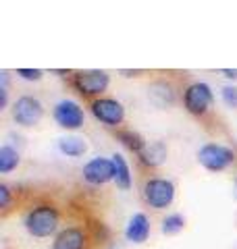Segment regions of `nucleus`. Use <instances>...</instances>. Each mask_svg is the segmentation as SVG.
<instances>
[{
    "mask_svg": "<svg viewBox=\"0 0 237 249\" xmlns=\"http://www.w3.org/2000/svg\"><path fill=\"white\" fill-rule=\"evenodd\" d=\"M108 73L104 71H77L73 73L75 89L85 98H102V93L108 88Z\"/></svg>",
    "mask_w": 237,
    "mask_h": 249,
    "instance_id": "4",
    "label": "nucleus"
},
{
    "mask_svg": "<svg viewBox=\"0 0 237 249\" xmlns=\"http://www.w3.org/2000/svg\"><path fill=\"white\" fill-rule=\"evenodd\" d=\"M19 164V154L17 150H13L11 145H2L0 147V173L6 175L13 168H17Z\"/></svg>",
    "mask_w": 237,
    "mask_h": 249,
    "instance_id": "16",
    "label": "nucleus"
},
{
    "mask_svg": "<svg viewBox=\"0 0 237 249\" xmlns=\"http://www.w3.org/2000/svg\"><path fill=\"white\" fill-rule=\"evenodd\" d=\"M198 160H200V164L204 168L212 170V173H218V170H225L227 166L233 164L235 154L233 150H229V147L220 143H206L198 152Z\"/></svg>",
    "mask_w": 237,
    "mask_h": 249,
    "instance_id": "5",
    "label": "nucleus"
},
{
    "mask_svg": "<svg viewBox=\"0 0 237 249\" xmlns=\"http://www.w3.org/2000/svg\"><path fill=\"white\" fill-rule=\"evenodd\" d=\"M44 106L34 96H21L17 102L13 104V119L21 127H34L42 121Z\"/></svg>",
    "mask_w": 237,
    "mask_h": 249,
    "instance_id": "7",
    "label": "nucleus"
},
{
    "mask_svg": "<svg viewBox=\"0 0 237 249\" xmlns=\"http://www.w3.org/2000/svg\"><path fill=\"white\" fill-rule=\"evenodd\" d=\"M138 158H139V162H141L144 166L154 168V166L160 164V162H162L164 158H167V147H164V143H162V142L150 143V145H146V147H144V152L138 154Z\"/></svg>",
    "mask_w": 237,
    "mask_h": 249,
    "instance_id": "12",
    "label": "nucleus"
},
{
    "mask_svg": "<svg viewBox=\"0 0 237 249\" xmlns=\"http://www.w3.org/2000/svg\"><path fill=\"white\" fill-rule=\"evenodd\" d=\"M9 199H11V191L6 185H0V208H2V212L9 210Z\"/></svg>",
    "mask_w": 237,
    "mask_h": 249,
    "instance_id": "20",
    "label": "nucleus"
},
{
    "mask_svg": "<svg viewBox=\"0 0 237 249\" xmlns=\"http://www.w3.org/2000/svg\"><path fill=\"white\" fill-rule=\"evenodd\" d=\"M183 106L189 114L198 116V119H202V116H206L210 106H212V91L206 83L202 81H196L192 85H187L185 91H183Z\"/></svg>",
    "mask_w": 237,
    "mask_h": 249,
    "instance_id": "3",
    "label": "nucleus"
},
{
    "mask_svg": "<svg viewBox=\"0 0 237 249\" xmlns=\"http://www.w3.org/2000/svg\"><path fill=\"white\" fill-rule=\"evenodd\" d=\"M59 147L62 154L71 156V158H77V156H83L85 150H88V145H85V142L81 137H65L59 142Z\"/></svg>",
    "mask_w": 237,
    "mask_h": 249,
    "instance_id": "15",
    "label": "nucleus"
},
{
    "mask_svg": "<svg viewBox=\"0 0 237 249\" xmlns=\"http://www.w3.org/2000/svg\"><path fill=\"white\" fill-rule=\"evenodd\" d=\"M115 137L125 147H129V150L136 152V154H141V152H144V147H146V142L141 139V135H138L136 131H131V129H117L115 131Z\"/></svg>",
    "mask_w": 237,
    "mask_h": 249,
    "instance_id": "14",
    "label": "nucleus"
},
{
    "mask_svg": "<svg viewBox=\"0 0 237 249\" xmlns=\"http://www.w3.org/2000/svg\"><path fill=\"white\" fill-rule=\"evenodd\" d=\"M90 232L81 227L62 229L54 239L52 249H90Z\"/></svg>",
    "mask_w": 237,
    "mask_h": 249,
    "instance_id": "9",
    "label": "nucleus"
},
{
    "mask_svg": "<svg viewBox=\"0 0 237 249\" xmlns=\"http://www.w3.org/2000/svg\"><path fill=\"white\" fill-rule=\"evenodd\" d=\"M23 224H25V229L31 237H38V239L50 237L57 232L60 224V212L54 204H38L31 210H27Z\"/></svg>",
    "mask_w": 237,
    "mask_h": 249,
    "instance_id": "1",
    "label": "nucleus"
},
{
    "mask_svg": "<svg viewBox=\"0 0 237 249\" xmlns=\"http://www.w3.org/2000/svg\"><path fill=\"white\" fill-rule=\"evenodd\" d=\"M90 110L106 127H118L125 121V108L115 98H96L90 102Z\"/></svg>",
    "mask_w": 237,
    "mask_h": 249,
    "instance_id": "6",
    "label": "nucleus"
},
{
    "mask_svg": "<svg viewBox=\"0 0 237 249\" xmlns=\"http://www.w3.org/2000/svg\"><path fill=\"white\" fill-rule=\"evenodd\" d=\"M148 235H150V222H148L146 214H136L127 224L125 237L129 241H133V243H144L148 239Z\"/></svg>",
    "mask_w": 237,
    "mask_h": 249,
    "instance_id": "11",
    "label": "nucleus"
},
{
    "mask_svg": "<svg viewBox=\"0 0 237 249\" xmlns=\"http://www.w3.org/2000/svg\"><path fill=\"white\" fill-rule=\"evenodd\" d=\"M185 227V218L181 214H171L162 220V232L164 235H175Z\"/></svg>",
    "mask_w": 237,
    "mask_h": 249,
    "instance_id": "17",
    "label": "nucleus"
},
{
    "mask_svg": "<svg viewBox=\"0 0 237 249\" xmlns=\"http://www.w3.org/2000/svg\"><path fill=\"white\" fill-rule=\"evenodd\" d=\"M17 75H21L23 79H27V81H38V79H42V71H40V69H19Z\"/></svg>",
    "mask_w": 237,
    "mask_h": 249,
    "instance_id": "18",
    "label": "nucleus"
},
{
    "mask_svg": "<svg viewBox=\"0 0 237 249\" xmlns=\"http://www.w3.org/2000/svg\"><path fill=\"white\" fill-rule=\"evenodd\" d=\"M83 178L92 185H104L115 178L113 160L106 158H94L83 166Z\"/></svg>",
    "mask_w": 237,
    "mask_h": 249,
    "instance_id": "10",
    "label": "nucleus"
},
{
    "mask_svg": "<svg viewBox=\"0 0 237 249\" xmlns=\"http://www.w3.org/2000/svg\"><path fill=\"white\" fill-rule=\"evenodd\" d=\"M223 98L229 106L237 108V89L235 88H223Z\"/></svg>",
    "mask_w": 237,
    "mask_h": 249,
    "instance_id": "19",
    "label": "nucleus"
},
{
    "mask_svg": "<svg viewBox=\"0 0 237 249\" xmlns=\"http://www.w3.org/2000/svg\"><path fill=\"white\" fill-rule=\"evenodd\" d=\"M83 110L81 106L73 100H62L54 106V121H57L62 129H79L83 124Z\"/></svg>",
    "mask_w": 237,
    "mask_h": 249,
    "instance_id": "8",
    "label": "nucleus"
},
{
    "mask_svg": "<svg viewBox=\"0 0 237 249\" xmlns=\"http://www.w3.org/2000/svg\"><path fill=\"white\" fill-rule=\"evenodd\" d=\"M113 166H115V181H117V187H121L123 191H127L131 187V173H129V166L125 158L121 154H115L113 156Z\"/></svg>",
    "mask_w": 237,
    "mask_h": 249,
    "instance_id": "13",
    "label": "nucleus"
},
{
    "mask_svg": "<svg viewBox=\"0 0 237 249\" xmlns=\"http://www.w3.org/2000/svg\"><path fill=\"white\" fill-rule=\"evenodd\" d=\"M144 201L154 208V210H162L173 204V197H175V185H173L169 178H148L144 183Z\"/></svg>",
    "mask_w": 237,
    "mask_h": 249,
    "instance_id": "2",
    "label": "nucleus"
},
{
    "mask_svg": "<svg viewBox=\"0 0 237 249\" xmlns=\"http://www.w3.org/2000/svg\"><path fill=\"white\" fill-rule=\"evenodd\" d=\"M227 77H231V79H235V77H237V71H229V69H225V71H223Z\"/></svg>",
    "mask_w": 237,
    "mask_h": 249,
    "instance_id": "21",
    "label": "nucleus"
}]
</instances>
